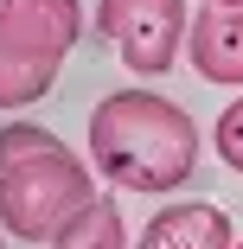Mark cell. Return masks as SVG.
<instances>
[{"instance_id": "52a82bcc", "label": "cell", "mask_w": 243, "mask_h": 249, "mask_svg": "<svg viewBox=\"0 0 243 249\" xmlns=\"http://www.w3.org/2000/svg\"><path fill=\"white\" fill-rule=\"evenodd\" d=\"M45 249H134V243H128L122 205H115V198H96V205H83Z\"/></svg>"}, {"instance_id": "6da1fadb", "label": "cell", "mask_w": 243, "mask_h": 249, "mask_svg": "<svg viewBox=\"0 0 243 249\" xmlns=\"http://www.w3.org/2000/svg\"><path fill=\"white\" fill-rule=\"evenodd\" d=\"M90 166L109 185L141 192V198L179 192L199 166V122L173 96L115 89L90 109Z\"/></svg>"}, {"instance_id": "9c48e42d", "label": "cell", "mask_w": 243, "mask_h": 249, "mask_svg": "<svg viewBox=\"0 0 243 249\" xmlns=\"http://www.w3.org/2000/svg\"><path fill=\"white\" fill-rule=\"evenodd\" d=\"M0 249H7V230H0Z\"/></svg>"}, {"instance_id": "8fae6325", "label": "cell", "mask_w": 243, "mask_h": 249, "mask_svg": "<svg viewBox=\"0 0 243 249\" xmlns=\"http://www.w3.org/2000/svg\"><path fill=\"white\" fill-rule=\"evenodd\" d=\"M237 249H243V243H237Z\"/></svg>"}, {"instance_id": "5b68a950", "label": "cell", "mask_w": 243, "mask_h": 249, "mask_svg": "<svg viewBox=\"0 0 243 249\" xmlns=\"http://www.w3.org/2000/svg\"><path fill=\"white\" fill-rule=\"evenodd\" d=\"M186 58L205 83L243 89V7H224L211 0L205 13H192V38H186Z\"/></svg>"}, {"instance_id": "3957f363", "label": "cell", "mask_w": 243, "mask_h": 249, "mask_svg": "<svg viewBox=\"0 0 243 249\" xmlns=\"http://www.w3.org/2000/svg\"><path fill=\"white\" fill-rule=\"evenodd\" d=\"M77 32V0H0V109H32L52 96Z\"/></svg>"}, {"instance_id": "30bf717a", "label": "cell", "mask_w": 243, "mask_h": 249, "mask_svg": "<svg viewBox=\"0 0 243 249\" xmlns=\"http://www.w3.org/2000/svg\"><path fill=\"white\" fill-rule=\"evenodd\" d=\"M224 7H243V0H224Z\"/></svg>"}, {"instance_id": "7a4b0ae2", "label": "cell", "mask_w": 243, "mask_h": 249, "mask_svg": "<svg viewBox=\"0 0 243 249\" xmlns=\"http://www.w3.org/2000/svg\"><path fill=\"white\" fill-rule=\"evenodd\" d=\"M83 205H96V166L38 128L7 122L0 128V230L19 243H52Z\"/></svg>"}, {"instance_id": "277c9868", "label": "cell", "mask_w": 243, "mask_h": 249, "mask_svg": "<svg viewBox=\"0 0 243 249\" xmlns=\"http://www.w3.org/2000/svg\"><path fill=\"white\" fill-rule=\"evenodd\" d=\"M96 32L134 77H160L186 58L192 13L186 0H96Z\"/></svg>"}, {"instance_id": "8992f818", "label": "cell", "mask_w": 243, "mask_h": 249, "mask_svg": "<svg viewBox=\"0 0 243 249\" xmlns=\"http://www.w3.org/2000/svg\"><path fill=\"white\" fill-rule=\"evenodd\" d=\"M134 249H237V236H230V217L218 205H167L148 217Z\"/></svg>"}, {"instance_id": "ba28073f", "label": "cell", "mask_w": 243, "mask_h": 249, "mask_svg": "<svg viewBox=\"0 0 243 249\" xmlns=\"http://www.w3.org/2000/svg\"><path fill=\"white\" fill-rule=\"evenodd\" d=\"M211 147H218V160L230 166V173H243V96L218 115V128H211Z\"/></svg>"}]
</instances>
